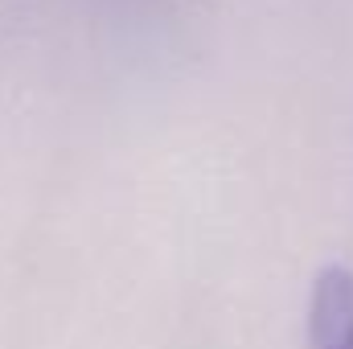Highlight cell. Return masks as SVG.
<instances>
[{"mask_svg":"<svg viewBox=\"0 0 353 349\" xmlns=\"http://www.w3.org/2000/svg\"><path fill=\"white\" fill-rule=\"evenodd\" d=\"M308 349H353V271L325 263L308 296Z\"/></svg>","mask_w":353,"mask_h":349,"instance_id":"obj_1","label":"cell"}]
</instances>
